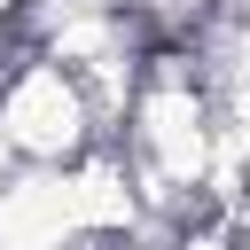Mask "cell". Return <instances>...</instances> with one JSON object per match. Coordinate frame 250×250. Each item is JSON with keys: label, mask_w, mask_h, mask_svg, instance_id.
<instances>
[{"label": "cell", "mask_w": 250, "mask_h": 250, "mask_svg": "<svg viewBox=\"0 0 250 250\" xmlns=\"http://www.w3.org/2000/svg\"><path fill=\"white\" fill-rule=\"evenodd\" d=\"M0 125H8V141H16V156H31V164H47V172H62V164H78L94 141H102V125H94V109H86V94H78V78L62 70V62H31V70H16L8 86H0Z\"/></svg>", "instance_id": "6da1fadb"}, {"label": "cell", "mask_w": 250, "mask_h": 250, "mask_svg": "<svg viewBox=\"0 0 250 250\" xmlns=\"http://www.w3.org/2000/svg\"><path fill=\"white\" fill-rule=\"evenodd\" d=\"M0 250H78L70 172H16L0 188Z\"/></svg>", "instance_id": "7a4b0ae2"}]
</instances>
